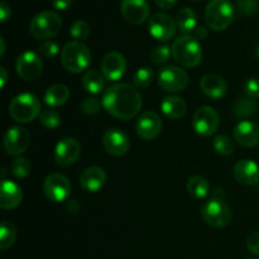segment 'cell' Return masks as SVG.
Returning <instances> with one entry per match:
<instances>
[{"mask_svg": "<svg viewBox=\"0 0 259 259\" xmlns=\"http://www.w3.org/2000/svg\"><path fill=\"white\" fill-rule=\"evenodd\" d=\"M101 103L111 116L129 120L141 110L142 96L138 89L134 86L129 83H116L105 91Z\"/></svg>", "mask_w": 259, "mask_h": 259, "instance_id": "1", "label": "cell"}, {"mask_svg": "<svg viewBox=\"0 0 259 259\" xmlns=\"http://www.w3.org/2000/svg\"><path fill=\"white\" fill-rule=\"evenodd\" d=\"M171 50L175 61L184 67H195L202 60L201 45L191 34H184L177 38Z\"/></svg>", "mask_w": 259, "mask_h": 259, "instance_id": "2", "label": "cell"}, {"mask_svg": "<svg viewBox=\"0 0 259 259\" xmlns=\"http://www.w3.org/2000/svg\"><path fill=\"white\" fill-rule=\"evenodd\" d=\"M91 62V53L88 46L78 40H72L65 45L61 52V63L72 73H80L88 70Z\"/></svg>", "mask_w": 259, "mask_h": 259, "instance_id": "3", "label": "cell"}, {"mask_svg": "<svg viewBox=\"0 0 259 259\" xmlns=\"http://www.w3.org/2000/svg\"><path fill=\"white\" fill-rule=\"evenodd\" d=\"M235 8L230 0H210L205 9V22L211 29L224 30L233 23Z\"/></svg>", "mask_w": 259, "mask_h": 259, "instance_id": "4", "label": "cell"}, {"mask_svg": "<svg viewBox=\"0 0 259 259\" xmlns=\"http://www.w3.org/2000/svg\"><path fill=\"white\" fill-rule=\"evenodd\" d=\"M9 114L18 123H30L40 115V104L33 94H20L10 103Z\"/></svg>", "mask_w": 259, "mask_h": 259, "instance_id": "5", "label": "cell"}, {"mask_svg": "<svg viewBox=\"0 0 259 259\" xmlns=\"http://www.w3.org/2000/svg\"><path fill=\"white\" fill-rule=\"evenodd\" d=\"M62 29V19L51 10L40 12L35 15L29 24V32L35 39H48L56 37Z\"/></svg>", "mask_w": 259, "mask_h": 259, "instance_id": "6", "label": "cell"}, {"mask_svg": "<svg viewBox=\"0 0 259 259\" xmlns=\"http://www.w3.org/2000/svg\"><path fill=\"white\" fill-rule=\"evenodd\" d=\"M201 215L205 223L212 228H225L230 224L233 218L229 205L223 199L218 197L205 202L204 206L201 207Z\"/></svg>", "mask_w": 259, "mask_h": 259, "instance_id": "7", "label": "cell"}, {"mask_svg": "<svg viewBox=\"0 0 259 259\" xmlns=\"http://www.w3.org/2000/svg\"><path fill=\"white\" fill-rule=\"evenodd\" d=\"M176 19L166 13H156L148 20V29L152 37L159 42H168L176 34Z\"/></svg>", "mask_w": 259, "mask_h": 259, "instance_id": "8", "label": "cell"}, {"mask_svg": "<svg viewBox=\"0 0 259 259\" xmlns=\"http://www.w3.org/2000/svg\"><path fill=\"white\" fill-rule=\"evenodd\" d=\"M220 124L219 114L211 106H201L197 109L192 118V126L201 137H210L218 131Z\"/></svg>", "mask_w": 259, "mask_h": 259, "instance_id": "9", "label": "cell"}, {"mask_svg": "<svg viewBox=\"0 0 259 259\" xmlns=\"http://www.w3.org/2000/svg\"><path fill=\"white\" fill-rule=\"evenodd\" d=\"M46 197L53 202H62L70 197L71 184L62 174H51L43 182Z\"/></svg>", "mask_w": 259, "mask_h": 259, "instance_id": "10", "label": "cell"}, {"mask_svg": "<svg viewBox=\"0 0 259 259\" xmlns=\"http://www.w3.org/2000/svg\"><path fill=\"white\" fill-rule=\"evenodd\" d=\"M189 83V75L177 66H167L159 71L158 85L169 93H180Z\"/></svg>", "mask_w": 259, "mask_h": 259, "instance_id": "11", "label": "cell"}, {"mask_svg": "<svg viewBox=\"0 0 259 259\" xmlns=\"http://www.w3.org/2000/svg\"><path fill=\"white\" fill-rule=\"evenodd\" d=\"M17 73L25 81H34L42 73L43 62L37 53L32 51L23 52L15 63Z\"/></svg>", "mask_w": 259, "mask_h": 259, "instance_id": "12", "label": "cell"}, {"mask_svg": "<svg viewBox=\"0 0 259 259\" xmlns=\"http://www.w3.org/2000/svg\"><path fill=\"white\" fill-rule=\"evenodd\" d=\"M29 143V132L22 126H13L8 129L4 136V149L9 156H20L28 148Z\"/></svg>", "mask_w": 259, "mask_h": 259, "instance_id": "13", "label": "cell"}, {"mask_svg": "<svg viewBox=\"0 0 259 259\" xmlns=\"http://www.w3.org/2000/svg\"><path fill=\"white\" fill-rule=\"evenodd\" d=\"M81 154V146L75 138L61 139L55 149V161L58 166L68 167L75 163Z\"/></svg>", "mask_w": 259, "mask_h": 259, "instance_id": "14", "label": "cell"}, {"mask_svg": "<svg viewBox=\"0 0 259 259\" xmlns=\"http://www.w3.org/2000/svg\"><path fill=\"white\" fill-rule=\"evenodd\" d=\"M120 12L129 24L138 25L148 19L151 9L147 0H123Z\"/></svg>", "mask_w": 259, "mask_h": 259, "instance_id": "15", "label": "cell"}, {"mask_svg": "<svg viewBox=\"0 0 259 259\" xmlns=\"http://www.w3.org/2000/svg\"><path fill=\"white\" fill-rule=\"evenodd\" d=\"M103 144L109 154L115 157L124 156L131 148V142L128 136L119 129H109L104 133Z\"/></svg>", "mask_w": 259, "mask_h": 259, "instance_id": "16", "label": "cell"}, {"mask_svg": "<svg viewBox=\"0 0 259 259\" xmlns=\"http://www.w3.org/2000/svg\"><path fill=\"white\" fill-rule=\"evenodd\" d=\"M126 70V61L119 52H109L101 61V73L109 81H118L124 76Z\"/></svg>", "mask_w": 259, "mask_h": 259, "instance_id": "17", "label": "cell"}, {"mask_svg": "<svg viewBox=\"0 0 259 259\" xmlns=\"http://www.w3.org/2000/svg\"><path fill=\"white\" fill-rule=\"evenodd\" d=\"M137 133L144 141H152L157 138L162 131V120L154 111H146L142 114L137 121Z\"/></svg>", "mask_w": 259, "mask_h": 259, "instance_id": "18", "label": "cell"}, {"mask_svg": "<svg viewBox=\"0 0 259 259\" xmlns=\"http://www.w3.org/2000/svg\"><path fill=\"white\" fill-rule=\"evenodd\" d=\"M234 139L245 148H252L259 144V125L254 121L242 120L234 128Z\"/></svg>", "mask_w": 259, "mask_h": 259, "instance_id": "19", "label": "cell"}, {"mask_svg": "<svg viewBox=\"0 0 259 259\" xmlns=\"http://www.w3.org/2000/svg\"><path fill=\"white\" fill-rule=\"evenodd\" d=\"M233 176L239 184L255 186L259 182V166L252 159H242L235 163Z\"/></svg>", "mask_w": 259, "mask_h": 259, "instance_id": "20", "label": "cell"}, {"mask_svg": "<svg viewBox=\"0 0 259 259\" xmlns=\"http://www.w3.org/2000/svg\"><path fill=\"white\" fill-rule=\"evenodd\" d=\"M23 192L18 184L10 180H3L0 189V207L4 210H12L22 204Z\"/></svg>", "mask_w": 259, "mask_h": 259, "instance_id": "21", "label": "cell"}, {"mask_svg": "<svg viewBox=\"0 0 259 259\" xmlns=\"http://www.w3.org/2000/svg\"><path fill=\"white\" fill-rule=\"evenodd\" d=\"M106 182V174L101 167H89L81 174L80 185L85 191L98 192Z\"/></svg>", "mask_w": 259, "mask_h": 259, "instance_id": "22", "label": "cell"}, {"mask_svg": "<svg viewBox=\"0 0 259 259\" xmlns=\"http://www.w3.org/2000/svg\"><path fill=\"white\" fill-rule=\"evenodd\" d=\"M200 89H201V91L207 98L217 99V100L225 96L228 91V86L224 78L218 75H214V73H209V75L204 76L201 78Z\"/></svg>", "mask_w": 259, "mask_h": 259, "instance_id": "23", "label": "cell"}, {"mask_svg": "<svg viewBox=\"0 0 259 259\" xmlns=\"http://www.w3.org/2000/svg\"><path fill=\"white\" fill-rule=\"evenodd\" d=\"M161 109L164 115L169 119H181L185 116L187 110V105L185 100L180 96H167L161 104Z\"/></svg>", "mask_w": 259, "mask_h": 259, "instance_id": "24", "label": "cell"}, {"mask_svg": "<svg viewBox=\"0 0 259 259\" xmlns=\"http://www.w3.org/2000/svg\"><path fill=\"white\" fill-rule=\"evenodd\" d=\"M68 98H70V90L67 86L57 83L47 89L45 94V103L51 108H57V106L63 105L68 100Z\"/></svg>", "mask_w": 259, "mask_h": 259, "instance_id": "25", "label": "cell"}, {"mask_svg": "<svg viewBox=\"0 0 259 259\" xmlns=\"http://www.w3.org/2000/svg\"><path fill=\"white\" fill-rule=\"evenodd\" d=\"M176 24L184 34H190L197 27V15L190 8H182L176 15Z\"/></svg>", "mask_w": 259, "mask_h": 259, "instance_id": "26", "label": "cell"}, {"mask_svg": "<svg viewBox=\"0 0 259 259\" xmlns=\"http://www.w3.org/2000/svg\"><path fill=\"white\" fill-rule=\"evenodd\" d=\"M104 75L100 73L96 70H88L85 72V75L82 76V86L89 94H93V95H98L101 91L104 90Z\"/></svg>", "mask_w": 259, "mask_h": 259, "instance_id": "27", "label": "cell"}, {"mask_svg": "<svg viewBox=\"0 0 259 259\" xmlns=\"http://www.w3.org/2000/svg\"><path fill=\"white\" fill-rule=\"evenodd\" d=\"M233 113L238 119L245 120V119L250 118L257 113V104L253 99L240 96L235 100L234 105H233Z\"/></svg>", "mask_w": 259, "mask_h": 259, "instance_id": "28", "label": "cell"}, {"mask_svg": "<svg viewBox=\"0 0 259 259\" xmlns=\"http://www.w3.org/2000/svg\"><path fill=\"white\" fill-rule=\"evenodd\" d=\"M210 185L202 176H192L187 182V191L195 199H205L209 194Z\"/></svg>", "mask_w": 259, "mask_h": 259, "instance_id": "29", "label": "cell"}, {"mask_svg": "<svg viewBox=\"0 0 259 259\" xmlns=\"http://www.w3.org/2000/svg\"><path fill=\"white\" fill-rule=\"evenodd\" d=\"M17 239V229L8 220H3L0 227V249L7 250L13 247Z\"/></svg>", "mask_w": 259, "mask_h": 259, "instance_id": "30", "label": "cell"}, {"mask_svg": "<svg viewBox=\"0 0 259 259\" xmlns=\"http://www.w3.org/2000/svg\"><path fill=\"white\" fill-rule=\"evenodd\" d=\"M214 148L222 156H230V154L234 153L235 144L230 137L222 134V136L215 137Z\"/></svg>", "mask_w": 259, "mask_h": 259, "instance_id": "31", "label": "cell"}, {"mask_svg": "<svg viewBox=\"0 0 259 259\" xmlns=\"http://www.w3.org/2000/svg\"><path fill=\"white\" fill-rule=\"evenodd\" d=\"M153 81V70L149 67H142L134 73L133 83L137 89H147Z\"/></svg>", "mask_w": 259, "mask_h": 259, "instance_id": "32", "label": "cell"}, {"mask_svg": "<svg viewBox=\"0 0 259 259\" xmlns=\"http://www.w3.org/2000/svg\"><path fill=\"white\" fill-rule=\"evenodd\" d=\"M10 171L18 179H24V177H27L30 174L32 166H30L28 159L23 158V157H18L10 164Z\"/></svg>", "mask_w": 259, "mask_h": 259, "instance_id": "33", "label": "cell"}, {"mask_svg": "<svg viewBox=\"0 0 259 259\" xmlns=\"http://www.w3.org/2000/svg\"><path fill=\"white\" fill-rule=\"evenodd\" d=\"M70 34L78 42L88 39L90 35V25L85 20H75L70 27Z\"/></svg>", "mask_w": 259, "mask_h": 259, "instance_id": "34", "label": "cell"}, {"mask_svg": "<svg viewBox=\"0 0 259 259\" xmlns=\"http://www.w3.org/2000/svg\"><path fill=\"white\" fill-rule=\"evenodd\" d=\"M235 8L240 15L252 17L259 13V2L258 0H238Z\"/></svg>", "mask_w": 259, "mask_h": 259, "instance_id": "35", "label": "cell"}, {"mask_svg": "<svg viewBox=\"0 0 259 259\" xmlns=\"http://www.w3.org/2000/svg\"><path fill=\"white\" fill-rule=\"evenodd\" d=\"M171 55L172 50L168 46H157L152 50L151 60L156 65H162V63H166L169 60Z\"/></svg>", "mask_w": 259, "mask_h": 259, "instance_id": "36", "label": "cell"}, {"mask_svg": "<svg viewBox=\"0 0 259 259\" xmlns=\"http://www.w3.org/2000/svg\"><path fill=\"white\" fill-rule=\"evenodd\" d=\"M40 124L47 129H55L60 125L61 118L55 110H43L39 115Z\"/></svg>", "mask_w": 259, "mask_h": 259, "instance_id": "37", "label": "cell"}, {"mask_svg": "<svg viewBox=\"0 0 259 259\" xmlns=\"http://www.w3.org/2000/svg\"><path fill=\"white\" fill-rule=\"evenodd\" d=\"M101 105H103V103H100L98 99L86 98L81 103V110L85 114H88V115H95V114H98L100 111Z\"/></svg>", "mask_w": 259, "mask_h": 259, "instance_id": "38", "label": "cell"}, {"mask_svg": "<svg viewBox=\"0 0 259 259\" xmlns=\"http://www.w3.org/2000/svg\"><path fill=\"white\" fill-rule=\"evenodd\" d=\"M38 51H39L40 55L46 58H52L55 56L58 55L60 52V48H58V45L53 40H46L42 45L38 47Z\"/></svg>", "mask_w": 259, "mask_h": 259, "instance_id": "39", "label": "cell"}, {"mask_svg": "<svg viewBox=\"0 0 259 259\" xmlns=\"http://www.w3.org/2000/svg\"><path fill=\"white\" fill-rule=\"evenodd\" d=\"M244 93L248 98L259 99V78H248L244 82Z\"/></svg>", "mask_w": 259, "mask_h": 259, "instance_id": "40", "label": "cell"}, {"mask_svg": "<svg viewBox=\"0 0 259 259\" xmlns=\"http://www.w3.org/2000/svg\"><path fill=\"white\" fill-rule=\"evenodd\" d=\"M247 248L252 254L259 257V232L249 234V237L247 238Z\"/></svg>", "mask_w": 259, "mask_h": 259, "instance_id": "41", "label": "cell"}, {"mask_svg": "<svg viewBox=\"0 0 259 259\" xmlns=\"http://www.w3.org/2000/svg\"><path fill=\"white\" fill-rule=\"evenodd\" d=\"M10 15H12V9H10L9 5L5 2L0 3V20H2V23L7 22Z\"/></svg>", "mask_w": 259, "mask_h": 259, "instance_id": "42", "label": "cell"}, {"mask_svg": "<svg viewBox=\"0 0 259 259\" xmlns=\"http://www.w3.org/2000/svg\"><path fill=\"white\" fill-rule=\"evenodd\" d=\"M154 2H156L157 7L161 8V9L169 10L177 4V2H179V0H154Z\"/></svg>", "mask_w": 259, "mask_h": 259, "instance_id": "43", "label": "cell"}, {"mask_svg": "<svg viewBox=\"0 0 259 259\" xmlns=\"http://www.w3.org/2000/svg\"><path fill=\"white\" fill-rule=\"evenodd\" d=\"M72 4V0H52V5L57 10H66Z\"/></svg>", "mask_w": 259, "mask_h": 259, "instance_id": "44", "label": "cell"}, {"mask_svg": "<svg viewBox=\"0 0 259 259\" xmlns=\"http://www.w3.org/2000/svg\"><path fill=\"white\" fill-rule=\"evenodd\" d=\"M207 34H209V32H207V29L205 27H196V29L194 30V37L196 38L197 40H201V39H205V38L207 37Z\"/></svg>", "mask_w": 259, "mask_h": 259, "instance_id": "45", "label": "cell"}, {"mask_svg": "<svg viewBox=\"0 0 259 259\" xmlns=\"http://www.w3.org/2000/svg\"><path fill=\"white\" fill-rule=\"evenodd\" d=\"M66 209L68 210V212H72V214H76L80 210V205L76 200H68L67 205H66Z\"/></svg>", "mask_w": 259, "mask_h": 259, "instance_id": "46", "label": "cell"}, {"mask_svg": "<svg viewBox=\"0 0 259 259\" xmlns=\"http://www.w3.org/2000/svg\"><path fill=\"white\" fill-rule=\"evenodd\" d=\"M0 72H2V81H0V86H2V88H4L5 83H7V78H8L7 70H5L4 67H0Z\"/></svg>", "mask_w": 259, "mask_h": 259, "instance_id": "47", "label": "cell"}, {"mask_svg": "<svg viewBox=\"0 0 259 259\" xmlns=\"http://www.w3.org/2000/svg\"><path fill=\"white\" fill-rule=\"evenodd\" d=\"M0 45H2V51H0V55H4L5 52V43H4V38H0Z\"/></svg>", "mask_w": 259, "mask_h": 259, "instance_id": "48", "label": "cell"}, {"mask_svg": "<svg viewBox=\"0 0 259 259\" xmlns=\"http://www.w3.org/2000/svg\"><path fill=\"white\" fill-rule=\"evenodd\" d=\"M257 56H258V58H259V46L257 47Z\"/></svg>", "mask_w": 259, "mask_h": 259, "instance_id": "49", "label": "cell"}, {"mask_svg": "<svg viewBox=\"0 0 259 259\" xmlns=\"http://www.w3.org/2000/svg\"><path fill=\"white\" fill-rule=\"evenodd\" d=\"M248 259H255V258H248Z\"/></svg>", "mask_w": 259, "mask_h": 259, "instance_id": "50", "label": "cell"}, {"mask_svg": "<svg viewBox=\"0 0 259 259\" xmlns=\"http://www.w3.org/2000/svg\"><path fill=\"white\" fill-rule=\"evenodd\" d=\"M195 2H200V0H195Z\"/></svg>", "mask_w": 259, "mask_h": 259, "instance_id": "51", "label": "cell"}]
</instances>
